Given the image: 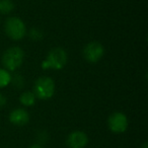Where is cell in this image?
Returning <instances> with one entry per match:
<instances>
[{
  "mask_svg": "<svg viewBox=\"0 0 148 148\" xmlns=\"http://www.w3.org/2000/svg\"><path fill=\"white\" fill-rule=\"evenodd\" d=\"M67 60V53L63 48H53L50 50L46 59L42 62V68L44 70H60L64 68Z\"/></svg>",
  "mask_w": 148,
  "mask_h": 148,
  "instance_id": "6da1fadb",
  "label": "cell"
},
{
  "mask_svg": "<svg viewBox=\"0 0 148 148\" xmlns=\"http://www.w3.org/2000/svg\"><path fill=\"white\" fill-rule=\"evenodd\" d=\"M25 58V53L21 47H10L2 55V64L7 71H15L21 66Z\"/></svg>",
  "mask_w": 148,
  "mask_h": 148,
  "instance_id": "7a4b0ae2",
  "label": "cell"
},
{
  "mask_svg": "<svg viewBox=\"0 0 148 148\" xmlns=\"http://www.w3.org/2000/svg\"><path fill=\"white\" fill-rule=\"evenodd\" d=\"M34 93L40 99H49L55 92V82L51 77L42 76L36 80L34 84Z\"/></svg>",
  "mask_w": 148,
  "mask_h": 148,
  "instance_id": "3957f363",
  "label": "cell"
},
{
  "mask_svg": "<svg viewBox=\"0 0 148 148\" xmlns=\"http://www.w3.org/2000/svg\"><path fill=\"white\" fill-rule=\"evenodd\" d=\"M4 31L7 37L14 41L21 40L27 35V27L25 23L16 16L8 17L5 21Z\"/></svg>",
  "mask_w": 148,
  "mask_h": 148,
  "instance_id": "277c9868",
  "label": "cell"
},
{
  "mask_svg": "<svg viewBox=\"0 0 148 148\" xmlns=\"http://www.w3.org/2000/svg\"><path fill=\"white\" fill-rule=\"evenodd\" d=\"M105 54L103 46L97 41L89 42L83 49V57L89 63H97Z\"/></svg>",
  "mask_w": 148,
  "mask_h": 148,
  "instance_id": "5b68a950",
  "label": "cell"
},
{
  "mask_svg": "<svg viewBox=\"0 0 148 148\" xmlns=\"http://www.w3.org/2000/svg\"><path fill=\"white\" fill-rule=\"evenodd\" d=\"M108 127L113 133H124L128 128V119L121 112H115L108 119Z\"/></svg>",
  "mask_w": 148,
  "mask_h": 148,
  "instance_id": "8992f818",
  "label": "cell"
},
{
  "mask_svg": "<svg viewBox=\"0 0 148 148\" xmlns=\"http://www.w3.org/2000/svg\"><path fill=\"white\" fill-rule=\"evenodd\" d=\"M88 143V137L82 131H73L67 136L66 144L69 148H84Z\"/></svg>",
  "mask_w": 148,
  "mask_h": 148,
  "instance_id": "52a82bcc",
  "label": "cell"
},
{
  "mask_svg": "<svg viewBox=\"0 0 148 148\" xmlns=\"http://www.w3.org/2000/svg\"><path fill=\"white\" fill-rule=\"evenodd\" d=\"M9 122L14 126H25L29 123V115L25 109H15L9 114Z\"/></svg>",
  "mask_w": 148,
  "mask_h": 148,
  "instance_id": "ba28073f",
  "label": "cell"
},
{
  "mask_svg": "<svg viewBox=\"0 0 148 148\" xmlns=\"http://www.w3.org/2000/svg\"><path fill=\"white\" fill-rule=\"evenodd\" d=\"M36 101H37V97L33 91H25L19 97V101L25 107H32L36 103Z\"/></svg>",
  "mask_w": 148,
  "mask_h": 148,
  "instance_id": "9c48e42d",
  "label": "cell"
},
{
  "mask_svg": "<svg viewBox=\"0 0 148 148\" xmlns=\"http://www.w3.org/2000/svg\"><path fill=\"white\" fill-rule=\"evenodd\" d=\"M14 9V3L12 0H0V13L8 14Z\"/></svg>",
  "mask_w": 148,
  "mask_h": 148,
  "instance_id": "30bf717a",
  "label": "cell"
},
{
  "mask_svg": "<svg viewBox=\"0 0 148 148\" xmlns=\"http://www.w3.org/2000/svg\"><path fill=\"white\" fill-rule=\"evenodd\" d=\"M11 81V75L6 69L0 68V88L6 87Z\"/></svg>",
  "mask_w": 148,
  "mask_h": 148,
  "instance_id": "8fae6325",
  "label": "cell"
},
{
  "mask_svg": "<svg viewBox=\"0 0 148 148\" xmlns=\"http://www.w3.org/2000/svg\"><path fill=\"white\" fill-rule=\"evenodd\" d=\"M29 35V38L32 40H34V41H39V40H41L43 38V33L38 29H32Z\"/></svg>",
  "mask_w": 148,
  "mask_h": 148,
  "instance_id": "7c38bea8",
  "label": "cell"
},
{
  "mask_svg": "<svg viewBox=\"0 0 148 148\" xmlns=\"http://www.w3.org/2000/svg\"><path fill=\"white\" fill-rule=\"evenodd\" d=\"M12 84L17 88H21L23 86V78L21 75H15L14 77H11V81Z\"/></svg>",
  "mask_w": 148,
  "mask_h": 148,
  "instance_id": "4fadbf2b",
  "label": "cell"
},
{
  "mask_svg": "<svg viewBox=\"0 0 148 148\" xmlns=\"http://www.w3.org/2000/svg\"><path fill=\"white\" fill-rule=\"evenodd\" d=\"M7 103V99L5 97V95H3L2 93H0V108H3Z\"/></svg>",
  "mask_w": 148,
  "mask_h": 148,
  "instance_id": "5bb4252c",
  "label": "cell"
},
{
  "mask_svg": "<svg viewBox=\"0 0 148 148\" xmlns=\"http://www.w3.org/2000/svg\"><path fill=\"white\" fill-rule=\"evenodd\" d=\"M29 148H43L42 146H40V145H38V144H35V145H32Z\"/></svg>",
  "mask_w": 148,
  "mask_h": 148,
  "instance_id": "9a60e30c",
  "label": "cell"
},
{
  "mask_svg": "<svg viewBox=\"0 0 148 148\" xmlns=\"http://www.w3.org/2000/svg\"><path fill=\"white\" fill-rule=\"evenodd\" d=\"M147 146H148V144H147V143H144V144H143V146H142V148H148Z\"/></svg>",
  "mask_w": 148,
  "mask_h": 148,
  "instance_id": "2e32d148",
  "label": "cell"
}]
</instances>
